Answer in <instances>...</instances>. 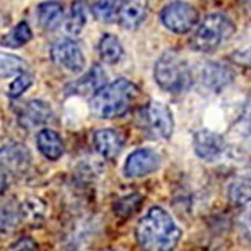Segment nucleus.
Listing matches in <instances>:
<instances>
[{"mask_svg": "<svg viewBox=\"0 0 251 251\" xmlns=\"http://www.w3.org/2000/svg\"><path fill=\"white\" fill-rule=\"evenodd\" d=\"M136 240L143 251H173L181 240V229L166 209L154 206L141 218Z\"/></svg>", "mask_w": 251, "mask_h": 251, "instance_id": "nucleus-1", "label": "nucleus"}, {"mask_svg": "<svg viewBox=\"0 0 251 251\" xmlns=\"http://www.w3.org/2000/svg\"><path fill=\"white\" fill-rule=\"evenodd\" d=\"M137 96L139 89L136 84L127 79H117L92 96L91 109L99 119H114L131 109Z\"/></svg>", "mask_w": 251, "mask_h": 251, "instance_id": "nucleus-2", "label": "nucleus"}, {"mask_svg": "<svg viewBox=\"0 0 251 251\" xmlns=\"http://www.w3.org/2000/svg\"><path fill=\"white\" fill-rule=\"evenodd\" d=\"M154 79L163 91L171 94L186 92L193 84V74L188 62L176 50H168L157 59L154 66Z\"/></svg>", "mask_w": 251, "mask_h": 251, "instance_id": "nucleus-3", "label": "nucleus"}, {"mask_svg": "<svg viewBox=\"0 0 251 251\" xmlns=\"http://www.w3.org/2000/svg\"><path fill=\"white\" fill-rule=\"evenodd\" d=\"M234 34V24L223 14L208 15L191 37V47L198 52H213Z\"/></svg>", "mask_w": 251, "mask_h": 251, "instance_id": "nucleus-4", "label": "nucleus"}, {"mask_svg": "<svg viewBox=\"0 0 251 251\" xmlns=\"http://www.w3.org/2000/svg\"><path fill=\"white\" fill-rule=\"evenodd\" d=\"M141 129L152 139H169L174 129L173 112L166 104L151 100L137 112Z\"/></svg>", "mask_w": 251, "mask_h": 251, "instance_id": "nucleus-5", "label": "nucleus"}, {"mask_svg": "<svg viewBox=\"0 0 251 251\" xmlns=\"http://www.w3.org/2000/svg\"><path fill=\"white\" fill-rule=\"evenodd\" d=\"M99 234V221L94 216H80L69 225L62 236V248L66 251H86Z\"/></svg>", "mask_w": 251, "mask_h": 251, "instance_id": "nucleus-6", "label": "nucleus"}, {"mask_svg": "<svg viewBox=\"0 0 251 251\" xmlns=\"http://www.w3.org/2000/svg\"><path fill=\"white\" fill-rule=\"evenodd\" d=\"M198 20H200V14L194 9L191 3L183 2V0H176L161 10V22L166 29L176 34H186L196 27Z\"/></svg>", "mask_w": 251, "mask_h": 251, "instance_id": "nucleus-7", "label": "nucleus"}, {"mask_svg": "<svg viewBox=\"0 0 251 251\" xmlns=\"http://www.w3.org/2000/svg\"><path fill=\"white\" fill-rule=\"evenodd\" d=\"M49 54L55 66L67 72H72V74H80L86 67V57H84L82 49L72 39H60L54 42Z\"/></svg>", "mask_w": 251, "mask_h": 251, "instance_id": "nucleus-8", "label": "nucleus"}, {"mask_svg": "<svg viewBox=\"0 0 251 251\" xmlns=\"http://www.w3.org/2000/svg\"><path fill=\"white\" fill-rule=\"evenodd\" d=\"M161 166V156L154 149L143 148L131 152L124 163V174L127 177H143L157 171Z\"/></svg>", "mask_w": 251, "mask_h": 251, "instance_id": "nucleus-9", "label": "nucleus"}, {"mask_svg": "<svg viewBox=\"0 0 251 251\" xmlns=\"http://www.w3.org/2000/svg\"><path fill=\"white\" fill-rule=\"evenodd\" d=\"M30 166L29 149L20 143H9L0 148V169L10 174L24 173Z\"/></svg>", "mask_w": 251, "mask_h": 251, "instance_id": "nucleus-10", "label": "nucleus"}, {"mask_svg": "<svg viewBox=\"0 0 251 251\" xmlns=\"http://www.w3.org/2000/svg\"><path fill=\"white\" fill-rule=\"evenodd\" d=\"M52 119V109L46 102V100L40 99H32L27 100L17 112V121L20 124V127L27 129H35L37 126H42L49 123Z\"/></svg>", "mask_w": 251, "mask_h": 251, "instance_id": "nucleus-11", "label": "nucleus"}, {"mask_svg": "<svg viewBox=\"0 0 251 251\" xmlns=\"http://www.w3.org/2000/svg\"><path fill=\"white\" fill-rule=\"evenodd\" d=\"M194 152L200 159L203 161H214L223 156L225 152V139L218 134V132L208 131V129H201L193 137Z\"/></svg>", "mask_w": 251, "mask_h": 251, "instance_id": "nucleus-12", "label": "nucleus"}, {"mask_svg": "<svg viewBox=\"0 0 251 251\" xmlns=\"http://www.w3.org/2000/svg\"><path fill=\"white\" fill-rule=\"evenodd\" d=\"M234 74L233 71L225 64L220 62H206L201 69V82L206 89L213 92L225 91L233 82Z\"/></svg>", "mask_w": 251, "mask_h": 251, "instance_id": "nucleus-13", "label": "nucleus"}, {"mask_svg": "<svg viewBox=\"0 0 251 251\" xmlns=\"http://www.w3.org/2000/svg\"><path fill=\"white\" fill-rule=\"evenodd\" d=\"M148 0H124L117 12V20L127 30H136L148 17Z\"/></svg>", "mask_w": 251, "mask_h": 251, "instance_id": "nucleus-14", "label": "nucleus"}, {"mask_svg": "<svg viewBox=\"0 0 251 251\" xmlns=\"http://www.w3.org/2000/svg\"><path fill=\"white\" fill-rule=\"evenodd\" d=\"M94 146L102 157L114 159L123 151L124 137L116 129H99L94 134Z\"/></svg>", "mask_w": 251, "mask_h": 251, "instance_id": "nucleus-15", "label": "nucleus"}, {"mask_svg": "<svg viewBox=\"0 0 251 251\" xmlns=\"http://www.w3.org/2000/svg\"><path fill=\"white\" fill-rule=\"evenodd\" d=\"M22 220V206L12 198H0V231H14Z\"/></svg>", "mask_w": 251, "mask_h": 251, "instance_id": "nucleus-16", "label": "nucleus"}, {"mask_svg": "<svg viewBox=\"0 0 251 251\" xmlns=\"http://www.w3.org/2000/svg\"><path fill=\"white\" fill-rule=\"evenodd\" d=\"M37 19L42 29L46 30H55L62 24L64 19V7L60 2L49 0V2L39 3L37 7Z\"/></svg>", "mask_w": 251, "mask_h": 251, "instance_id": "nucleus-17", "label": "nucleus"}, {"mask_svg": "<svg viewBox=\"0 0 251 251\" xmlns=\"http://www.w3.org/2000/svg\"><path fill=\"white\" fill-rule=\"evenodd\" d=\"M37 148L50 161H57L64 154V143L62 137L52 129H42L37 134Z\"/></svg>", "mask_w": 251, "mask_h": 251, "instance_id": "nucleus-18", "label": "nucleus"}, {"mask_svg": "<svg viewBox=\"0 0 251 251\" xmlns=\"http://www.w3.org/2000/svg\"><path fill=\"white\" fill-rule=\"evenodd\" d=\"M104 86H106V72L102 71V67L99 64L91 67V71L87 72L84 77H80L77 82H74L71 86V89H75L74 92L79 94H97Z\"/></svg>", "mask_w": 251, "mask_h": 251, "instance_id": "nucleus-19", "label": "nucleus"}, {"mask_svg": "<svg viewBox=\"0 0 251 251\" xmlns=\"http://www.w3.org/2000/svg\"><path fill=\"white\" fill-rule=\"evenodd\" d=\"M97 50H99L100 60H104L106 64H117L124 55L123 44L112 34H104L100 37Z\"/></svg>", "mask_w": 251, "mask_h": 251, "instance_id": "nucleus-20", "label": "nucleus"}, {"mask_svg": "<svg viewBox=\"0 0 251 251\" xmlns=\"http://www.w3.org/2000/svg\"><path fill=\"white\" fill-rule=\"evenodd\" d=\"M89 19V5L84 0H75L71 5V12L66 22V29L71 35H79L84 30Z\"/></svg>", "mask_w": 251, "mask_h": 251, "instance_id": "nucleus-21", "label": "nucleus"}, {"mask_svg": "<svg viewBox=\"0 0 251 251\" xmlns=\"http://www.w3.org/2000/svg\"><path fill=\"white\" fill-rule=\"evenodd\" d=\"M32 35H34V34H32L30 25L25 22V20H22V22H19L17 25H15L10 32H7V34L3 35L0 42H2L3 47L19 49V47L25 46L27 42H30Z\"/></svg>", "mask_w": 251, "mask_h": 251, "instance_id": "nucleus-22", "label": "nucleus"}, {"mask_svg": "<svg viewBox=\"0 0 251 251\" xmlns=\"http://www.w3.org/2000/svg\"><path fill=\"white\" fill-rule=\"evenodd\" d=\"M229 201L236 206H246L251 203V179L250 177H238L229 184L228 189Z\"/></svg>", "mask_w": 251, "mask_h": 251, "instance_id": "nucleus-23", "label": "nucleus"}, {"mask_svg": "<svg viewBox=\"0 0 251 251\" xmlns=\"http://www.w3.org/2000/svg\"><path fill=\"white\" fill-rule=\"evenodd\" d=\"M25 72V60L15 54L0 52V77H12Z\"/></svg>", "mask_w": 251, "mask_h": 251, "instance_id": "nucleus-24", "label": "nucleus"}, {"mask_svg": "<svg viewBox=\"0 0 251 251\" xmlns=\"http://www.w3.org/2000/svg\"><path fill=\"white\" fill-rule=\"evenodd\" d=\"M119 7H121L119 0H97L91 10H92V15H94L99 22L109 24L114 19H117Z\"/></svg>", "mask_w": 251, "mask_h": 251, "instance_id": "nucleus-25", "label": "nucleus"}, {"mask_svg": "<svg viewBox=\"0 0 251 251\" xmlns=\"http://www.w3.org/2000/svg\"><path fill=\"white\" fill-rule=\"evenodd\" d=\"M141 204H143V196L141 194H127V196L119 198L112 208H114V213L117 216L129 218L141 208Z\"/></svg>", "mask_w": 251, "mask_h": 251, "instance_id": "nucleus-26", "label": "nucleus"}, {"mask_svg": "<svg viewBox=\"0 0 251 251\" xmlns=\"http://www.w3.org/2000/svg\"><path fill=\"white\" fill-rule=\"evenodd\" d=\"M32 84H34V75H32L30 72H22V74H19L17 77L10 82L7 96L12 97V99H17V97L22 96Z\"/></svg>", "mask_w": 251, "mask_h": 251, "instance_id": "nucleus-27", "label": "nucleus"}, {"mask_svg": "<svg viewBox=\"0 0 251 251\" xmlns=\"http://www.w3.org/2000/svg\"><path fill=\"white\" fill-rule=\"evenodd\" d=\"M22 206L24 218H32V220H39L44 216V204L39 200H27Z\"/></svg>", "mask_w": 251, "mask_h": 251, "instance_id": "nucleus-28", "label": "nucleus"}, {"mask_svg": "<svg viewBox=\"0 0 251 251\" xmlns=\"http://www.w3.org/2000/svg\"><path fill=\"white\" fill-rule=\"evenodd\" d=\"M240 228H241L243 236H245L246 240L251 243V203L246 204L245 211L241 213V216H240Z\"/></svg>", "mask_w": 251, "mask_h": 251, "instance_id": "nucleus-29", "label": "nucleus"}, {"mask_svg": "<svg viewBox=\"0 0 251 251\" xmlns=\"http://www.w3.org/2000/svg\"><path fill=\"white\" fill-rule=\"evenodd\" d=\"M238 127H240L243 134H246L248 137L251 136V100L246 104V109L241 116V121L238 123Z\"/></svg>", "mask_w": 251, "mask_h": 251, "instance_id": "nucleus-30", "label": "nucleus"}, {"mask_svg": "<svg viewBox=\"0 0 251 251\" xmlns=\"http://www.w3.org/2000/svg\"><path fill=\"white\" fill-rule=\"evenodd\" d=\"M35 250H37V246H35V243L29 240V238H24V240L17 241L10 248V251H35Z\"/></svg>", "mask_w": 251, "mask_h": 251, "instance_id": "nucleus-31", "label": "nucleus"}, {"mask_svg": "<svg viewBox=\"0 0 251 251\" xmlns=\"http://www.w3.org/2000/svg\"><path fill=\"white\" fill-rule=\"evenodd\" d=\"M240 2L245 5V9H248V10H251V0H240Z\"/></svg>", "mask_w": 251, "mask_h": 251, "instance_id": "nucleus-32", "label": "nucleus"}, {"mask_svg": "<svg viewBox=\"0 0 251 251\" xmlns=\"http://www.w3.org/2000/svg\"><path fill=\"white\" fill-rule=\"evenodd\" d=\"M248 143H250V148H251V136H250V139H248Z\"/></svg>", "mask_w": 251, "mask_h": 251, "instance_id": "nucleus-33", "label": "nucleus"}]
</instances>
